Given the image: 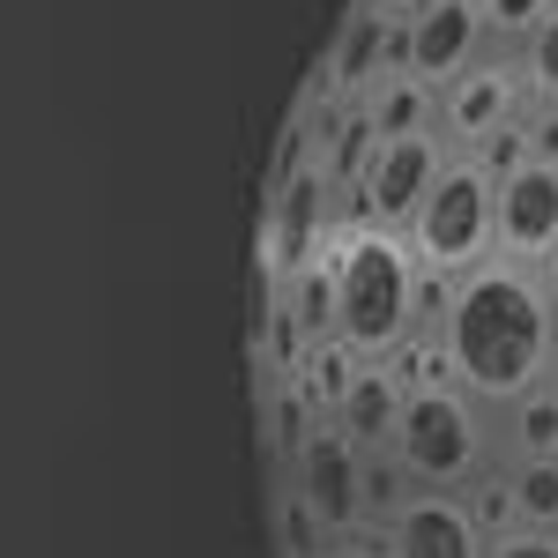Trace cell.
Returning <instances> with one entry per match:
<instances>
[{
  "label": "cell",
  "mask_w": 558,
  "mask_h": 558,
  "mask_svg": "<svg viewBox=\"0 0 558 558\" xmlns=\"http://www.w3.org/2000/svg\"><path fill=\"white\" fill-rule=\"evenodd\" d=\"M432 336L447 357V380L476 395L484 410H507L521 395H536L558 365V305L544 291V268L492 254L484 268L454 276Z\"/></svg>",
  "instance_id": "obj_1"
},
{
  "label": "cell",
  "mask_w": 558,
  "mask_h": 558,
  "mask_svg": "<svg viewBox=\"0 0 558 558\" xmlns=\"http://www.w3.org/2000/svg\"><path fill=\"white\" fill-rule=\"evenodd\" d=\"M328 283H336V343L357 365H387L425 320H439L447 283H432L410 239L380 223H350L328 246Z\"/></svg>",
  "instance_id": "obj_2"
},
{
  "label": "cell",
  "mask_w": 558,
  "mask_h": 558,
  "mask_svg": "<svg viewBox=\"0 0 558 558\" xmlns=\"http://www.w3.org/2000/svg\"><path fill=\"white\" fill-rule=\"evenodd\" d=\"M387 462L410 476L417 492H470L492 470V425L484 402L462 395L454 380H432L402 395V417L387 439Z\"/></svg>",
  "instance_id": "obj_3"
},
{
  "label": "cell",
  "mask_w": 558,
  "mask_h": 558,
  "mask_svg": "<svg viewBox=\"0 0 558 558\" xmlns=\"http://www.w3.org/2000/svg\"><path fill=\"white\" fill-rule=\"evenodd\" d=\"M402 239H410V254H417V268L432 283H454V276L484 268L499 254V179L484 172L476 157L447 149V165L425 186L417 216L402 223Z\"/></svg>",
  "instance_id": "obj_4"
},
{
  "label": "cell",
  "mask_w": 558,
  "mask_h": 558,
  "mask_svg": "<svg viewBox=\"0 0 558 558\" xmlns=\"http://www.w3.org/2000/svg\"><path fill=\"white\" fill-rule=\"evenodd\" d=\"M521 112H529V83H521L514 52L507 45H492L484 60H470L454 83L439 89V112H432V134L454 149V157H470L484 149L499 128H514Z\"/></svg>",
  "instance_id": "obj_5"
},
{
  "label": "cell",
  "mask_w": 558,
  "mask_h": 558,
  "mask_svg": "<svg viewBox=\"0 0 558 558\" xmlns=\"http://www.w3.org/2000/svg\"><path fill=\"white\" fill-rule=\"evenodd\" d=\"M447 165V142L439 134H365V157H357V223H380V231H402L425 186Z\"/></svg>",
  "instance_id": "obj_6"
},
{
  "label": "cell",
  "mask_w": 558,
  "mask_h": 558,
  "mask_svg": "<svg viewBox=\"0 0 558 558\" xmlns=\"http://www.w3.org/2000/svg\"><path fill=\"white\" fill-rule=\"evenodd\" d=\"M484 52H492L484 0H417V8H402V68L425 89H447Z\"/></svg>",
  "instance_id": "obj_7"
},
{
  "label": "cell",
  "mask_w": 558,
  "mask_h": 558,
  "mask_svg": "<svg viewBox=\"0 0 558 558\" xmlns=\"http://www.w3.org/2000/svg\"><path fill=\"white\" fill-rule=\"evenodd\" d=\"M365 447L350 439L343 425H313L299 439V507L328 536H350L357 521H365Z\"/></svg>",
  "instance_id": "obj_8"
},
{
  "label": "cell",
  "mask_w": 558,
  "mask_h": 558,
  "mask_svg": "<svg viewBox=\"0 0 558 558\" xmlns=\"http://www.w3.org/2000/svg\"><path fill=\"white\" fill-rule=\"evenodd\" d=\"M492 536L476 529L462 492H410L387 514V558H484Z\"/></svg>",
  "instance_id": "obj_9"
},
{
  "label": "cell",
  "mask_w": 558,
  "mask_h": 558,
  "mask_svg": "<svg viewBox=\"0 0 558 558\" xmlns=\"http://www.w3.org/2000/svg\"><path fill=\"white\" fill-rule=\"evenodd\" d=\"M499 254L521 268H544L558 254V165L529 157L499 179Z\"/></svg>",
  "instance_id": "obj_10"
},
{
  "label": "cell",
  "mask_w": 558,
  "mask_h": 558,
  "mask_svg": "<svg viewBox=\"0 0 558 558\" xmlns=\"http://www.w3.org/2000/svg\"><path fill=\"white\" fill-rule=\"evenodd\" d=\"M328 165H299V172L276 186V209H268V268H276V283H291L305 276L313 260L328 254Z\"/></svg>",
  "instance_id": "obj_11"
},
{
  "label": "cell",
  "mask_w": 558,
  "mask_h": 558,
  "mask_svg": "<svg viewBox=\"0 0 558 558\" xmlns=\"http://www.w3.org/2000/svg\"><path fill=\"white\" fill-rule=\"evenodd\" d=\"M402 395H410V387H402V373H395V365H357V373H350V387H343V402H336L328 417H336V425H343L365 454H387L395 417H402Z\"/></svg>",
  "instance_id": "obj_12"
},
{
  "label": "cell",
  "mask_w": 558,
  "mask_h": 558,
  "mask_svg": "<svg viewBox=\"0 0 558 558\" xmlns=\"http://www.w3.org/2000/svg\"><path fill=\"white\" fill-rule=\"evenodd\" d=\"M432 112H439V89H425L410 68H387L365 89V134H425Z\"/></svg>",
  "instance_id": "obj_13"
},
{
  "label": "cell",
  "mask_w": 558,
  "mask_h": 558,
  "mask_svg": "<svg viewBox=\"0 0 558 558\" xmlns=\"http://www.w3.org/2000/svg\"><path fill=\"white\" fill-rule=\"evenodd\" d=\"M499 447H507V462H558V387L551 380L499 410Z\"/></svg>",
  "instance_id": "obj_14"
},
{
  "label": "cell",
  "mask_w": 558,
  "mask_h": 558,
  "mask_svg": "<svg viewBox=\"0 0 558 558\" xmlns=\"http://www.w3.org/2000/svg\"><path fill=\"white\" fill-rule=\"evenodd\" d=\"M507 492H514V529L558 536V462H507Z\"/></svg>",
  "instance_id": "obj_15"
},
{
  "label": "cell",
  "mask_w": 558,
  "mask_h": 558,
  "mask_svg": "<svg viewBox=\"0 0 558 558\" xmlns=\"http://www.w3.org/2000/svg\"><path fill=\"white\" fill-rule=\"evenodd\" d=\"M514 68L529 83V105H558V0H551V15L514 45Z\"/></svg>",
  "instance_id": "obj_16"
},
{
  "label": "cell",
  "mask_w": 558,
  "mask_h": 558,
  "mask_svg": "<svg viewBox=\"0 0 558 558\" xmlns=\"http://www.w3.org/2000/svg\"><path fill=\"white\" fill-rule=\"evenodd\" d=\"M544 15H551V0H484V31H492V45H507V52H514Z\"/></svg>",
  "instance_id": "obj_17"
},
{
  "label": "cell",
  "mask_w": 558,
  "mask_h": 558,
  "mask_svg": "<svg viewBox=\"0 0 558 558\" xmlns=\"http://www.w3.org/2000/svg\"><path fill=\"white\" fill-rule=\"evenodd\" d=\"M470 157H476V165H484L492 179H507L514 165H529V128L514 120V128H499L492 142H484V149H470Z\"/></svg>",
  "instance_id": "obj_18"
},
{
  "label": "cell",
  "mask_w": 558,
  "mask_h": 558,
  "mask_svg": "<svg viewBox=\"0 0 558 558\" xmlns=\"http://www.w3.org/2000/svg\"><path fill=\"white\" fill-rule=\"evenodd\" d=\"M484 558H558V536H544V529H507V536H492Z\"/></svg>",
  "instance_id": "obj_19"
},
{
  "label": "cell",
  "mask_w": 558,
  "mask_h": 558,
  "mask_svg": "<svg viewBox=\"0 0 558 558\" xmlns=\"http://www.w3.org/2000/svg\"><path fill=\"white\" fill-rule=\"evenodd\" d=\"M521 128H529V157L558 165V105H529V112H521Z\"/></svg>",
  "instance_id": "obj_20"
},
{
  "label": "cell",
  "mask_w": 558,
  "mask_h": 558,
  "mask_svg": "<svg viewBox=\"0 0 558 558\" xmlns=\"http://www.w3.org/2000/svg\"><path fill=\"white\" fill-rule=\"evenodd\" d=\"M544 291H551V305H558V254L544 260Z\"/></svg>",
  "instance_id": "obj_21"
},
{
  "label": "cell",
  "mask_w": 558,
  "mask_h": 558,
  "mask_svg": "<svg viewBox=\"0 0 558 558\" xmlns=\"http://www.w3.org/2000/svg\"><path fill=\"white\" fill-rule=\"evenodd\" d=\"M551 387H558V365H551Z\"/></svg>",
  "instance_id": "obj_22"
}]
</instances>
